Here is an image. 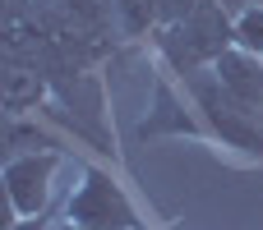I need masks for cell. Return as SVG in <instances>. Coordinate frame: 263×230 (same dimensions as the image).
Wrapping results in <instances>:
<instances>
[{"label": "cell", "mask_w": 263, "mask_h": 230, "mask_svg": "<svg viewBox=\"0 0 263 230\" xmlns=\"http://www.w3.org/2000/svg\"><path fill=\"white\" fill-rule=\"evenodd\" d=\"M55 230H83V226H74V221H65V217H60V221H55Z\"/></svg>", "instance_id": "9c48e42d"}, {"label": "cell", "mask_w": 263, "mask_h": 230, "mask_svg": "<svg viewBox=\"0 0 263 230\" xmlns=\"http://www.w3.org/2000/svg\"><path fill=\"white\" fill-rule=\"evenodd\" d=\"M171 230H176V226H171Z\"/></svg>", "instance_id": "30bf717a"}, {"label": "cell", "mask_w": 263, "mask_h": 230, "mask_svg": "<svg viewBox=\"0 0 263 230\" xmlns=\"http://www.w3.org/2000/svg\"><path fill=\"white\" fill-rule=\"evenodd\" d=\"M236 46H245V51L263 55V0H254L250 9L236 14Z\"/></svg>", "instance_id": "52a82bcc"}, {"label": "cell", "mask_w": 263, "mask_h": 230, "mask_svg": "<svg viewBox=\"0 0 263 230\" xmlns=\"http://www.w3.org/2000/svg\"><path fill=\"white\" fill-rule=\"evenodd\" d=\"M139 138H166V134H208L199 111L185 106V97H176V88L166 78L153 83V111L143 115V124L134 129Z\"/></svg>", "instance_id": "5b68a950"}, {"label": "cell", "mask_w": 263, "mask_h": 230, "mask_svg": "<svg viewBox=\"0 0 263 230\" xmlns=\"http://www.w3.org/2000/svg\"><path fill=\"white\" fill-rule=\"evenodd\" d=\"M60 161H65L60 148L5 157V194H9L14 217H46L51 194H55V171H60Z\"/></svg>", "instance_id": "277c9868"}, {"label": "cell", "mask_w": 263, "mask_h": 230, "mask_svg": "<svg viewBox=\"0 0 263 230\" xmlns=\"http://www.w3.org/2000/svg\"><path fill=\"white\" fill-rule=\"evenodd\" d=\"M180 83H185V97L199 111L203 129L213 138H222V148H236L245 157H263V111H250L245 101H236L213 69H199Z\"/></svg>", "instance_id": "7a4b0ae2"}, {"label": "cell", "mask_w": 263, "mask_h": 230, "mask_svg": "<svg viewBox=\"0 0 263 230\" xmlns=\"http://www.w3.org/2000/svg\"><path fill=\"white\" fill-rule=\"evenodd\" d=\"M213 74L222 78V88H227L236 101H245L250 111H263V55L245 51V46H231V51L213 65Z\"/></svg>", "instance_id": "8992f818"}, {"label": "cell", "mask_w": 263, "mask_h": 230, "mask_svg": "<svg viewBox=\"0 0 263 230\" xmlns=\"http://www.w3.org/2000/svg\"><path fill=\"white\" fill-rule=\"evenodd\" d=\"M153 37H157V51H162L166 69L176 78H190L199 69H213L236 46V14L222 0H199L190 14L162 23Z\"/></svg>", "instance_id": "6da1fadb"}, {"label": "cell", "mask_w": 263, "mask_h": 230, "mask_svg": "<svg viewBox=\"0 0 263 230\" xmlns=\"http://www.w3.org/2000/svg\"><path fill=\"white\" fill-rule=\"evenodd\" d=\"M5 230H55V221L51 217H14Z\"/></svg>", "instance_id": "ba28073f"}, {"label": "cell", "mask_w": 263, "mask_h": 230, "mask_svg": "<svg viewBox=\"0 0 263 230\" xmlns=\"http://www.w3.org/2000/svg\"><path fill=\"white\" fill-rule=\"evenodd\" d=\"M65 221H74V226H83V230H143L134 198L102 166H88L83 171L79 189L65 203Z\"/></svg>", "instance_id": "3957f363"}]
</instances>
